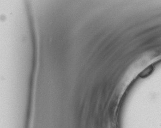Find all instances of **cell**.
<instances>
[{
	"label": "cell",
	"instance_id": "1",
	"mask_svg": "<svg viewBox=\"0 0 161 128\" xmlns=\"http://www.w3.org/2000/svg\"><path fill=\"white\" fill-rule=\"evenodd\" d=\"M154 69V66L153 65H150L139 74V77L142 78L147 77L148 76L151 74V73L153 72Z\"/></svg>",
	"mask_w": 161,
	"mask_h": 128
}]
</instances>
